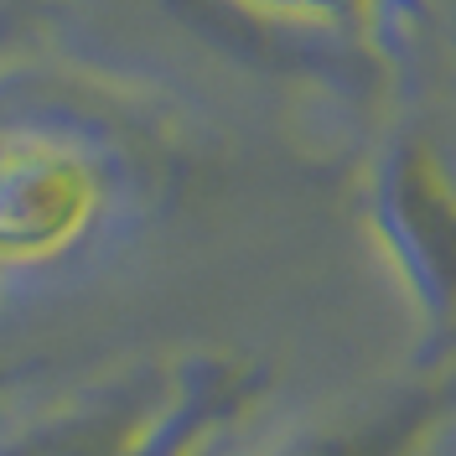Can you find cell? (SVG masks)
<instances>
[{"mask_svg":"<svg viewBox=\"0 0 456 456\" xmlns=\"http://www.w3.org/2000/svg\"><path fill=\"white\" fill-rule=\"evenodd\" d=\"M11 384H16V373H11V369H0V399L11 395Z\"/></svg>","mask_w":456,"mask_h":456,"instance_id":"2","label":"cell"},{"mask_svg":"<svg viewBox=\"0 0 456 456\" xmlns=\"http://www.w3.org/2000/svg\"><path fill=\"white\" fill-rule=\"evenodd\" d=\"M110 156L47 99L0 104V285L73 259L110 213Z\"/></svg>","mask_w":456,"mask_h":456,"instance_id":"1","label":"cell"}]
</instances>
